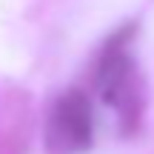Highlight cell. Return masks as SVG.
Listing matches in <instances>:
<instances>
[{
    "label": "cell",
    "mask_w": 154,
    "mask_h": 154,
    "mask_svg": "<svg viewBox=\"0 0 154 154\" xmlns=\"http://www.w3.org/2000/svg\"><path fill=\"white\" fill-rule=\"evenodd\" d=\"M134 29H123L109 40L106 51L100 54V66H97V91L103 97L106 106H114L120 123L126 131L137 128L140 114H143V86H140L137 74H134V63L128 54V40H131Z\"/></svg>",
    "instance_id": "1"
},
{
    "label": "cell",
    "mask_w": 154,
    "mask_h": 154,
    "mask_svg": "<svg viewBox=\"0 0 154 154\" xmlns=\"http://www.w3.org/2000/svg\"><path fill=\"white\" fill-rule=\"evenodd\" d=\"M91 106L80 88L60 94L43 131L46 154H80L91 146Z\"/></svg>",
    "instance_id": "2"
}]
</instances>
